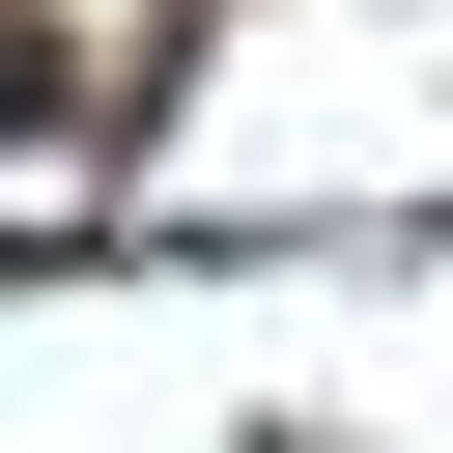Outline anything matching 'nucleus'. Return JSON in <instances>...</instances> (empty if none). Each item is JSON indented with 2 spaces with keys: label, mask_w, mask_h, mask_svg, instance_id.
Listing matches in <instances>:
<instances>
[{
  "label": "nucleus",
  "mask_w": 453,
  "mask_h": 453,
  "mask_svg": "<svg viewBox=\"0 0 453 453\" xmlns=\"http://www.w3.org/2000/svg\"><path fill=\"white\" fill-rule=\"evenodd\" d=\"M28 113H57V57H28V28H0V142H28Z\"/></svg>",
  "instance_id": "f257e3e1"
}]
</instances>
